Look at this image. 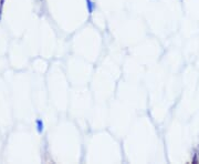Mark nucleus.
<instances>
[{"label": "nucleus", "mask_w": 199, "mask_h": 164, "mask_svg": "<svg viewBox=\"0 0 199 164\" xmlns=\"http://www.w3.org/2000/svg\"><path fill=\"white\" fill-rule=\"evenodd\" d=\"M86 3H88V8H89V12L92 13L93 9H94V3L91 1V0H86Z\"/></svg>", "instance_id": "1"}, {"label": "nucleus", "mask_w": 199, "mask_h": 164, "mask_svg": "<svg viewBox=\"0 0 199 164\" xmlns=\"http://www.w3.org/2000/svg\"><path fill=\"white\" fill-rule=\"evenodd\" d=\"M37 124H38V131L39 132H42V130H43L42 121H41V120H38V121H37Z\"/></svg>", "instance_id": "2"}]
</instances>
